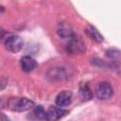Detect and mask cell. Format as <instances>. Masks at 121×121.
I'll use <instances>...</instances> for the list:
<instances>
[{
  "label": "cell",
  "instance_id": "5b68a950",
  "mask_svg": "<svg viewBox=\"0 0 121 121\" xmlns=\"http://www.w3.org/2000/svg\"><path fill=\"white\" fill-rule=\"evenodd\" d=\"M67 112H68V111L63 110L60 107L51 106L46 111L45 120H47V121H58L60 118L63 117Z\"/></svg>",
  "mask_w": 121,
  "mask_h": 121
},
{
  "label": "cell",
  "instance_id": "52a82bcc",
  "mask_svg": "<svg viewBox=\"0 0 121 121\" xmlns=\"http://www.w3.org/2000/svg\"><path fill=\"white\" fill-rule=\"evenodd\" d=\"M20 63H21V67H22L23 71H25V72H31L37 67L36 60L30 56L22 57L21 60H20Z\"/></svg>",
  "mask_w": 121,
  "mask_h": 121
},
{
  "label": "cell",
  "instance_id": "7a4b0ae2",
  "mask_svg": "<svg viewBox=\"0 0 121 121\" xmlns=\"http://www.w3.org/2000/svg\"><path fill=\"white\" fill-rule=\"evenodd\" d=\"M66 49H67V52H69L70 54L83 53L85 51V43L79 36H78L77 34H74L70 39H68Z\"/></svg>",
  "mask_w": 121,
  "mask_h": 121
},
{
  "label": "cell",
  "instance_id": "9c48e42d",
  "mask_svg": "<svg viewBox=\"0 0 121 121\" xmlns=\"http://www.w3.org/2000/svg\"><path fill=\"white\" fill-rule=\"evenodd\" d=\"M85 32L88 35V37H90L92 40H94L96 43H101L103 42V36L99 33V31L93 26L88 25L85 28Z\"/></svg>",
  "mask_w": 121,
  "mask_h": 121
},
{
  "label": "cell",
  "instance_id": "8fae6325",
  "mask_svg": "<svg viewBox=\"0 0 121 121\" xmlns=\"http://www.w3.org/2000/svg\"><path fill=\"white\" fill-rule=\"evenodd\" d=\"M79 96L83 101H87V100L92 99L93 95H92L91 89L88 87V85L85 84L79 88Z\"/></svg>",
  "mask_w": 121,
  "mask_h": 121
},
{
  "label": "cell",
  "instance_id": "30bf717a",
  "mask_svg": "<svg viewBox=\"0 0 121 121\" xmlns=\"http://www.w3.org/2000/svg\"><path fill=\"white\" fill-rule=\"evenodd\" d=\"M58 33H59V35L60 36V37H62V38H67V39H70L74 34H76V33H74L73 31H72V29L68 26H66V25H64V24H60V26H59V28H58Z\"/></svg>",
  "mask_w": 121,
  "mask_h": 121
},
{
  "label": "cell",
  "instance_id": "3957f363",
  "mask_svg": "<svg viewBox=\"0 0 121 121\" xmlns=\"http://www.w3.org/2000/svg\"><path fill=\"white\" fill-rule=\"evenodd\" d=\"M113 90L108 81H101L95 88V95L100 100H106L112 97Z\"/></svg>",
  "mask_w": 121,
  "mask_h": 121
},
{
  "label": "cell",
  "instance_id": "ba28073f",
  "mask_svg": "<svg viewBox=\"0 0 121 121\" xmlns=\"http://www.w3.org/2000/svg\"><path fill=\"white\" fill-rule=\"evenodd\" d=\"M47 77L49 78H51L52 80H56V79L59 80V79H62V78H66L67 73H66L64 67H55L47 73Z\"/></svg>",
  "mask_w": 121,
  "mask_h": 121
},
{
  "label": "cell",
  "instance_id": "6da1fadb",
  "mask_svg": "<svg viewBox=\"0 0 121 121\" xmlns=\"http://www.w3.org/2000/svg\"><path fill=\"white\" fill-rule=\"evenodd\" d=\"M7 106L14 112H25L34 106V102L26 97H11L8 100Z\"/></svg>",
  "mask_w": 121,
  "mask_h": 121
},
{
  "label": "cell",
  "instance_id": "277c9868",
  "mask_svg": "<svg viewBox=\"0 0 121 121\" xmlns=\"http://www.w3.org/2000/svg\"><path fill=\"white\" fill-rule=\"evenodd\" d=\"M23 40L20 36L17 35H11L7 37V39L5 40V47L8 51L9 52H13L16 53L18 51H20L23 47Z\"/></svg>",
  "mask_w": 121,
  "mask_h": 121
},
{
  "label": "cell",
  "instance_id": "8992f818",
  "mask_svg": "<svg viewBox=\"0 0 121 121\" xmlns=\"http://www.w3.org/2000/svg\"><path fill=\"white\" fill-rule=\"evenodd\" d=\"M55 102H56V105L60 108L66 107V106L70 105V103L72 102V93L67 90H64V91L59 93L56 96Z\"/></svg>",
  "mask_w": 121,
  "mask_h": 121
}]
</instances>
